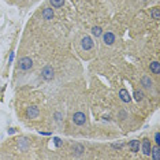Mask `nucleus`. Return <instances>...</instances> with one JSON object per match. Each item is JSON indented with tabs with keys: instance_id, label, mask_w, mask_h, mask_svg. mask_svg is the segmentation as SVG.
<instances>
[{
	"instance_id": "4be33fe9",
	"label": "nucleus",
	"mask_w": 160,
	"mask_h": 160,
	"mask_svg": "<svg viewBox=\"0 0 160 160\" xmlns=\"http://www.w3.org/2000/svg\"><path fill=\"white\" fill-rule=\"evenodd\" d=\"M112 148H115V149H122V148H123V144H122V142H119V144H112Z\"/></svg>"
},
{
	"instance_id": "39448f33",
	"label": "nucleus",
	"mask_w": 160,
	"mask_h": 160,
	"mask_svg": "<svg viewBox=\"0 0 160 160\" xmlns=\"http://www.w3.org/2000/svg\"><path fill=\"white\" fill-rule=\"evenodd\" d=\"M39 114H40L39 107H36V106H30L26 110V118H29V119H36L39 116Z\"/></svg>"
},
{
	"instance_id": "0eeeda50",
	"label": "nucleus",
	"mask_w": 160,
	"mask_h": 160,
	"mask_svg": "<svg viewBox=\"0 0 160 160\" xmlns=\"http://www.w3.org/2000/svg\"><path fill=\"white\" fill-rule=\"evenodd\" d=\"M81 47H82V49H85V51H89V49L93 48V40L89 36H84L82 39H81Z\"/></svg>"
},
{
	"instance_id": "b1692460",
	"label": "nucleus",
	"mask_w": 160,
	"mask_h": 160,
	"mask_svg": "<svg viewBox=\"0 0 160 160\" xmlns=\"http://www.w3.org/2000/svg\"><path fill=\"white\" fill-rule=\"evenodd\" d=\"M40 134H44V136H48V134H51V133H48V132H40Z\"/></svg>"
},
{
	"instance_id": "9b49d317",
	"label": "nucleus",
	"mask_w": 160,
	"mask_h": 160,
	"mask_svg": "<svg viewBox=\"0 0 160 160\" xmlns=\"http://www.w3.org/2000/svg\"><path fill=\"white\" fill-rule=\"evenodd\" d=\"M129 148L133 153L140 152V141L138 140H132V141L129 142Z\"/></svg>"
},
{
	"instance_id": "7ed1b4c3",
	"label": "nucleus",
	"mask_w": 160,
	"mask_h": 160,
	"mask_svg": "<svg viewBox=\"0 0 160 160\" xmlns=\"http://www.w3.org/2000/svg\"><path fill=\"white\" fill-rule=\"evenodd\" d=\"M73 122H74L77 126H82V125L86 123V115L81 111L75 112V114L73 115Z\"/></svg>"
},
{
	"instance_id": "412c9836",
	"label": "nucleus",
	"mask_w": 160,
	"mask_h": 160,
	"mask_svg": "<svg viewBox=\"0 0 160 160\" xmlns=\"http://www.w3.org/2000/svg\"><path fill=\"white\" fill-rule=\"evenodd\" d=\"M155 142H156V145H160V133L159 132L155 133Z\"/></svg>"
},
{
	"instance_id": "423d86ee",
	"label": "nucleus",
	"mask_w": 160,
	"mask_h": 160,
	"mask_svg": "<svg viewBox=\"0 0 160 160\" xmlns=\"http://www.w3.org/2000/svg\"><path fill=\"white\" fill-rule=\"evenodd\" d=\"M151 149H152V145H151V141L148 138H144L141 144V151L144 156H151Z\"/></svg>"
},
{
	"instance_id": "f03ea898",
	"label": "nucleus",
	"mask_w": 160,
	"mask_h": 160,
	"mask_svg": "<svg viewBox=\"0 0 160 160\" xmlns=\"http://www.w3.org/2000/svg\"><path fill=\"white\" fill-rule=\"evenodd\" d=\"M32 67H33V60L29 56H23L21 60H19V70L22 71H29Z\"/></svg>"
},
{
	"instance_id": "f3484780",
	"label": "nucleus",
	"mask_w": 160,
	"mask_h": 160,
	"mask_svg": "<svg viewBox=\"0 0 160 160\" xmlns=\"http://www.w3.org/2000/svg\"><path fill=\"white\" fill-rule=\"evenodd\" d=\"M49 2H51L52 7H55V8H60L65 4V0H49Z\"/></svg>"
},
{
	"instance_id": "6ab92c4d",
	"label": "nucleus",
	"mask_w": 160,
	"mask_h": 160,
	"mask_svg": "<svg viewBox=\"0 0 160 160\" xmlns=\"http://www.w3.org/2000/svg\"><path fill=\"white\" fill-rule=\"evenodd\" d=\"M18 147L21 148V149H23V151H26V149H28V141H26L25 138L19 140V142H18Z\"/></svg>"
},
{
	"instance_id": "dca6fc26",
	"label": "nucleus",
	"mask_w": 160,
	"mask_h": 160,
	"mask_svg": "<svg viewBox=\"0 0 160 160\" xmlns=\"http://www.w3.org/2000/svg\"><path fill=\"white\" fill-rule=\"evenodd\" d=\"M92 34L97 39V37H100L101 34H103V29H101L100 26H93L92 28Z\"/></svg>"
},
{
	"instance_id": "ddd939ff",
	"label": "nucleus",
	"mask_w": 160,
	"mask_h": 160,
	"mask_svg": "<svg viewBox=\"0 0 160 160\" xmlns=\"http://www.w3.org/2000/svg\"><path fill=\"white\" fill-rule=\"evenodd\" d=\"M151 155L155 160H160V145H156L151 149Z\"/></svg>"
},
{
	"instance_id": "9d476101",
	"label": "nucleus",
	"mask_w": 160,
	"mask_h": 160,
	"mask_svg": "<svg viewBox=\"0 0 160 160\" xmlns=\"http://www.w3.org/2000/svg\"><path fill=\"white\" fill-rule=\"evenodd\" d=\"M43 18H44L45 21H51V19L54 18V10L49 7H45L44 10H43Z\"/></svg>"
},
{
	"instance_id": "1a4fd4ad",
	"label": "nucleus",
	"mask_w": 160,
	"mask_h": 160,
	"mask_svg": "<svg viewBox=\"0 0 160 160\" xmlns=\"http://www.w3.org/2000/svg\"><path fill=\"white\" fill-rule=\"evenodd\" d=\"M141 85H142V88H145V89H152L153 81L151 80V77H148V75H144V77L141 78Z\"/></svg>"
},
{
	"instance_id": "aec40b11",
	"label": "nucleus",
	"mask_w": 160,
	"mask_h": 160,
	"mask_svg": "<svg viewBox=\"0 0 160 160\" xmlns=\"http://www.w3.org/2000/svg\"><path fill=\"white\" fill-rule=\"evenodd\" d=\"M54 142H55V147H58V148H60L63 145V141L60 138H58V137L54 138Z\"/></svg>"
},
{
	"instance_id": "f8f14e48",
	"label": "nucleus",
	"mask_w": 160,
	"mask_h": 160,
	"mask_svg": "<svg viewBox=\"0 0 160 160\" xmlns=\"http://www.w3.org/2000/svg\"><path fill=\"white\" fill-rule=\"evenodd\" d=\"M149 69H151V73H153V74H156V75L160 74V63L158 62V60H156V62H152V63H151Z\"/></svg>"
},
{
	"instance_id": "a211bd4d",
	"label": "nucleus",
	"mask_w": 160,
	"mask_h": 160,
	"mask_svg": "<svg viewBox=\"0 0 160 160\" xmlns=\"http://www.w3.org/2000/svg\"><path fill=\"white\" fill-rule=\"evenodd\" d=\"M134 99L137 101H142V100H144V92L138 91V89H137V91H134Z\"/></svg>"
},
{
	"instance_id": "20e7f679",
	"label": "nucleus",
	"mask_w": 160,
	"mask_h": 160,
	"mask_svg": "<svg viewBox=\"0 0 160 160\" xmlns=\"http://www.w3.org/2000/svg\"><path fill=\"white\" fill-rule=\"evenodd\" d=\"M101 37H103V43L106 45H112L116 41V37L112 32H106V33L101 34Z\"/></svg>"
},
{
	"instance_id": "f257e3e1",
	"label": "nucleus",
	"mask_w": 160,
	"mask_h": 160,
	"mask_svg": "<svg viewBox=\"0 0 160 160\" xmlns=\"http://www.w3.org/2000/svg\"><path fill=\"white\" fill-rule=\"evenodd\" d=\"M41 78L44 81H52L55 78V70L52 66H45L44 69L41 70Z\"/></svg>"
},
{
	"instance_id": "4468645a",
	"label": "nucleus",
	"mask_w": 160,
	"mask_h": 160,
	"mask_svg": "<svg viewBox=\"0 0 160 160\" xmlns=\"http://www.w3.org/2000/svg\"><path fill=\"white\" fill-rule=\"evenodd\" d=\"M151 17H152L155 21H159L160 19V8L159 7H155L151 10Z\"/></svg>"
},
{
	"instance_id": "6e6552de",
	"label": "nucleus",
	"mask_w": 160,
	"mask_h": 160,
	"mask_svg": "<svg viewBox=\"0 0 160 160\" xmlns=\"http://www.w3.org/2000/svg\"><path fill=\"white\" fill-rule=\"evenodd\" d=\"M119 99H121L123 103H130V101H132V96L129 95L127 89H125V88H122L121 91H119Z\"/></svg>"
},
{
	"instance_id": "5701e85b",
	"label": "nucleus",
	"mask_w": 160,
	"mask_h": 160,
	"mask_svg": "<svg viewBox=\"0 0 160 160\" xmlns=\"http://www.w3.org/2000/svg\"><path fill=\"white\" fill-rule=\"evenodd\" d=\"M62 116H63V115L60 114V112H56V114H55V119H56V121H62V119H63Z\"/></svg>"
},
{
	"instance_id": "2eb2a0df",
	"label": "nucleus",
	"mask_w": 160,
	"mask_h": 160,
	"mask_svg": "<svg viewBox=\"0 0 160 160\" xmlns=\"http://www.w3.org/2000/svg\"><path fill=\"white\" fill-rule=\"evenodd\" d=\"M73 151H74V153H75V155H78V156H80L81 153H82L84 151H85V148H84L81 144H74V145H73Z\"/></svg>"
}]
</instances>
